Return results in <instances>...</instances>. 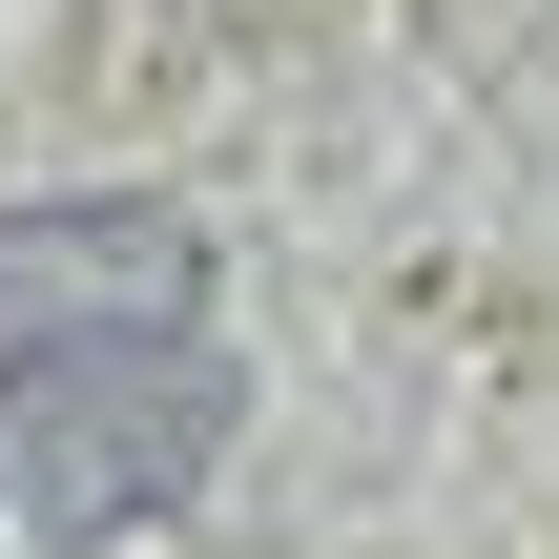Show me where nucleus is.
I'll return each instance as SVG.
<instances>
[{"mask_svg": "<svg viewBox=\"0 0 559 559\" xmlns=\"http://www.w3.org/2000/svg\"><path fill=\"white\" fill-rule=\"evenodd\" d=\"M41 332H207V228L187 207H0V353Z\"/></svg>", "mask_w": 559, "mask_h": 559, "instance_id": "2", "label": "nucleus"}, {"mask_svg": "<svg viewBox=\"0 0 559 559\" xmlns=\"http://www.w3.org/2000/svg\"><path fill=\"white\" fill-rule=\"evenodd\" d=\"M207 456H228V353L207 332H41V353H0L21 539H124V519L207 498Z\"/></svg>", "mask_w": 559, "mask_h": 559, "instance_id": "1", "label": "nucleus"}]
</instances>
